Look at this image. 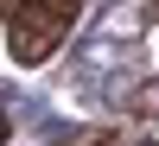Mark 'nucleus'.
<instances>
[{
  "label": "nucleus",
  "mask_w": 159,
  "mask_h": 146,
  "mask_svg": "<svg viewBox=\"0 0 159 146\" xmlns=\"http://www.w3.org/2000/svg\"><path fill=\"white\" fill-rule=\"evenodd\" d=\"M76 32V7L70 0H25V7L7 13V57L19 70H38L51 51H64V38Z\"/></svg>",
  "instance_id": "1"
},
{
  "label": "nucleus",
  "mask_w": 159,
  "mask_h": 146,
  "mask_svg": "<svg viewBox=\"0 0 159 146\" xmlns=\"http://www.w3.org/2000/svg\"><path fill=\"white\" fill-rule=\"evenodd\" d=\"M7 134H13V127H7V108H0V146H7Z\"/></svg>",
  "instance_id": "2"
},
{
  "label": "nucleus",
  "mask_w": 159,
  "mask_h": 146,
  "mask_svg": "<svg viewBox=\"0 0 159 146\" xmlns=\"http://www.w3.org/2000/svg\"><path fill=\"white\" fill-rule=\"evenodd\" d=\"M0 19H7V13H0Z\"/></svg>",
  "instance_id": "3"
}]
</instances>
